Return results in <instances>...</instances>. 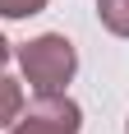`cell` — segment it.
I'll use <instances>...</instances> for the list:
<instances>
[{
	"instance_id": "8992f818",
	"label": "cell",
	"mask_w": 129,
	"mask_h": 134,
	"mask_svg": "<svg viewBox=\"0 0 129 134\" xmlns=\"http://www.w3.org/2000/svg\"><path fill=\"white\" fill-rule=\"evenodd\" d=\"M5 60H9V42H5V32H0V69H5Z\"/></svg>"
},
{
	"instance_id": "3957f363",
	"label": "cell",
	"mask_w": 129,
	"mask_h": 134,
	"mask_svg": "<svg viewBox=\"0 0 129 134\" xmlns=\"http://www.w3.org/2000/svg\"><path fill=\"white\" fill-rule=\"evenodd\" d=\"M19 116H23V88L9 74H0V130H9Z\"/></svg>"
},
{
	"instance_id": "5b68a950",
	"label": "cell",
	"mask_w": 129,
	"mask_h": 134,
	"mask_svg": "<svg viewBox=\"0 0 129 134\" xmlns=\"http://www.w3.org/2000/svg\"><path fill=\"white\" fill-rule=\"evenodd\" d=\"M46 9V0H0V19H32Z\"/></svg>"
},
{
	"instance_id": "52a82bcc",
	"label": "cell",
	"mask_w": 129,
	"mask_h": 134,
	"mask_svg": "<svg viewBox=\"0 0 129 134\" xmlns=\"http://www.w3.org/2000/svg\"><path fill=\"white\" fill-rule=\"evenodd\" d=\"M125 134H129V120H125Z\"/></svg>"
},
{
	"instance_id": "7a4b0ae2",
	"label": "cell",
	"mask_w": 129,
	"mask_h": 134,
	"mask_svg": "<svg viewBox=\"0 0 129 134\" xmlns=\"http://www.w3.org/2000/svg\"><path fill=\"white\" fill-rule=\"evenodd\" d=\"M83 130V111L64 93H37V102L28 107V120L9 125V134H78Z\"/></svg>"
},
{
	"instance_id": "277c9868",
	"label": "cell",
	"mask_w": 129,
	"mask_h": 134,
	"mask_svg": "<svg viewBox=\"0 0 129 134\" xmlns=\"http://www.w3.org/2000/svg\"><path fill=\"white\" fill-rule=\"evenodd\" d=\"M97 19L106 23V32L129 37V0H97Z\"/></svg>"
},
{
	"instance_id": "6da1fadb",
	"label": "cell",
	"mask_w": 129,
	"mask_h": 134,
	"mask_svg": "<svg viewBox=\"0 0 129 134\" xmlns=\"http://www.w3.org/2000/svg\"><path fill=\"white\" fill-rule=\"evenodd\" d=\"M19 65H23V83L32 93H64V83L78 69V51L64 32H42L19 46Z\"/></svg>"
}]
</instances>
